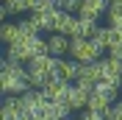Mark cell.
Segmentation results:
<instances>
[{
	"label": "cell",
	"mask_w": 122,
	"mask_h": 120,
	"mask_svg": "<svg viewBox=\"0 0 122 120\" xmlns=\"http://www.w3.org/2000/svg\"><path fill=\"white\" fill-rule=\"evenodd\" d=\"M0 87L6 95H22L30 90L28 81V67H22V61L11 59V56H3V73H0Z\"/></svg>",
	"instance_id": "cell-1"
},
{
	"label": "cell",
	"mask_w": 122,
	"mask_h": 120,
	"mask_svg": "<svg viewBox=\"0 0 122 120\" xmlns=\"http://www.w3.org/2000/svg\"><path fill=\"white\" fill-rule=\"evenodd\" d=\"M103 53H106V50H103L94 39L75 36V39H72V45H69V56L78 59L81 64H86V61H100V59H103Z\"/></svg>",
	"instance_id": "cell-2"
},
{
	"label": "cell",
	"mask_w": 122,
	"mask_h": 120,
	"mask_svg": "<svg viewBox=\"0 0 122 120\" xmlns=\"http://www.w3.org/2000/svg\"><path fill=\"white\" fill-rule=\"evenodd\" d=\"M20 101H22L25 114H42V112H45V106L50 103L45 92H42V90H33V87H30L28 92H22V95H20Z\"/></svg>",
	"instance_id": "cell-3"
},
{
	"label": "cell",
	"mask_w": 122,
	"mask_h": 120,
	"mask_svg": "<svg viewBox=\"0 0 122 120\" xmlns=\"http://www.w3.org/2000/svg\"><path fill=\"white\" fill-rule=\"evenodd\" d=\"M69 90H72V84L67 78H61V75H50L47 84L42 87V92L47 95V101H67Z\"/></svg>",
	"instance_id": "cell-4"
},
{
	"label": "cell",
	"mask_w": 122,
	"mask_h": 120,
	"mask_svg": "<svg viewBox=\"0 0 122 120\" xmlns=\"http://www.w3.org/2000/svg\"><path fill=\"white\" fill-rule=\"evenodd\" d=\"M100 81H103V67H100V61H86V64H81V78H78L75 84H81L86 90H94Z\"/></svg>",
	"instance_id": "cell-5"
},
{
	"label": "cell",
	"mask_w": 122,
	"mask_h": 120,
	"mask_svg": "<svg viewBox=\"0 0 122 120\" xmlns=\"http://www.w3.org/2000/svg\"><path fill=\"white\" fill-rule=\"evenodd\" d=\"M89 98H92V90H86L81 84H72V90L67 95V103L72 112H83V109H89Z\"/></svg>",
	"instance_id": "cell-6"
},
{
	"label": "cell",
	"mask_w": 122,
	"mask_h": 120,
	"mask_svg": "<svg viewBox=\"0 0 122 120\" xmlns=\"http://www.w3.org/2000/svg\"><path fill=\"white\" fill-rule=\"evenodd\" d=\"M69 45H72V39L67 36V34H58V31H53L50 36H47V53L50 56H69Z\"/></svg>",
	"instance_id": "cell-7"
},
{
	"label": "cell",
	"mask_w": 122,
	"mask_h": 120,
	"mask_svg": "<svg viewBox=\"0 0 122 120\" xmlns=\"http://www.w3.org/2000/svg\"><path fill=\"white\" fill-rule=\"evenodd\" d=\"M108 8V0H83V6L78 11V17H89V20H100Z\"/></svg>",
	"instance_id": "cell-8"
},
{
	"label": "cell",
	"mask_w": 122,
	"mask_h": 120,
	"mask_svg": "<svg viewBox=\"0 0 122 120\" xmlns=\"http://www.w3.org/2000/svg\"><path fill=\"white\" fill-rule=\"evenodd\" d=\"M22 114H25V109H22L20 95H6V101H3V120H20Z\"/></svg>",
	"instance_id": "cell-9"
},
{
	"label": "cell",
	"mask_w": 122,
	"mask_h": 120,
	"mask_svg": "<svg viewBox=\"0 0 122 120\" xmlns=\"http://www.w3.org/2000/svg\"><path fill=\"white\" fill-rule=\"evenodd\" d=\"M58 75H61V78H67V81H78V78H81V61L72 59V56H69V59L61 56V61H58Z\"/></svg>",
	"instance_id": "cell-10"
},
{
	"label": "cell",
	"mask_w": 122,
	"mask_h": 120,
	"mask_svg": "<svg viewBox=\"0 0 122 120\" xmlns=\"http://www.w3.org/2000/svg\"><path fill=\"white\" fill-rule=\"evenodd\" d=\"M111 98H106L103 92H97V90H92V98H89V109L92 112H97V114H106L108 109H111Z\"/></svg>",
	"instance_id": "cell-11"
},
{
	"label": "cell",
	"mask_w": 122,
	"mask_h": 120,
	"mask_svg": "<svg viewBox=\"0 0 122 120\" xmlns=\"http://www.w3.org/2000/svg\"><path fill=\"white\" fill-rule=\"evenodd\" d=\"M28 11V0H3V8H0V17L6 20L11 14H22Z\"/></svg>",
	"instance_id": "cell-12"
},
{
	"label": "cell",
	"mask_w": 122,
	"mask_h": 120,
	"mask_svg": "<svg viewBox=\"0 0 122 120\" xmlns=\"http://www.w3.org/2000/svg\"><path fill=\"white\" fill-rule=\"evenodd\" d=\"M0 39H3L6 45H11V42H17V39H22L20 23H3V28H0Z\"/></svg>",
	"instance_id": "cell-13"
},
{
	"label": "cell",
	"mask_w": 122,
	"mask_h": 120,
	"mask_svg": "<svg viewBox=\"0 0 122 120\" xmlns=\"http://www.w3.org/2000/svg\"><path fill=\"white\" fill-rule=\"evenodd\" d=\"M97 28H100V25H97V20H89V17H78V36L92 39ZM72 39H75V36H72Z\"/></svg>",
	"instance_id": "cell-14"
},
{
	"label": "cell",
	"mask_w": 122,
	"mask_h": 120,
	"mask_svg": "<svg viewBox=\"0 0 122 120\" xmlns=\"http://www.w3.org/2000/svg\"><path fill=\"white\" fill-rule=\"evenodd\" d=\"M83 6V0H58V8L61 11H69V14H78Z\"/></svg>",
	"instance_id": "cell-15"
},
{
	"label": "cell",
	"mask_w": 122,
	"mask_h": 120,
	"mask_svg": "<svg viewBox=\"0 0 122 120\" xmlns=\"http://www.w3.org/2000/svg\"><path fill=\"white\" fill-rule=\"evenodd\" d=\"M106 120H122V101H114L111 109L106 112Z\"/></svg>",
	"instance_id": "cell-16"
},
{
	"label": "cell",
	"mask_w": 122,
	"mask_h": 120,
	"mask_svg": "<svg viewBox=\"0 0 122 120\" xmlns=\"http://www.w3.org/2000/svg\"><path fill=\"white\" fill-rule=\"evenodd\" d=\"M78 120H106V114H97V112H92V109H83Z\"/></svg>",
	"instance_id": "cell-17"
},
{
	"label": "cell",
	"mask_w": 122,
	"mask_h": 120,
	"mask_svg": "<svg viewBox=\"0 0 122 120\" xmlns=\"http://www.w3.org/2000/svg\"><path fill=\"white\" fill-rule=\"evenodd\" d=\"M108 56H111V59H117V61L122 64V45H114L111 50H108Z\"/></svg>",
	"instance_id": "cell-18"
},
{
	"label": "cell",
	"mask_w": 122,
	"mask_h": 120,
	"mask_svg": "<svg viewBox=\"0 0 122 120\" xmlns=\"http://www.w3.org/2000/svg\"><path fill=\"white\" fill-rule=\"evenodd\" d=\"M50 3H56V6H58V0H50Z\"/></svg>",
	"instance_id": "cell-19"
},
{
	"label": "cell",
	"mask_w": 122,
	"mask_h": 120,
	"mask_svg": "<svg viewBox=\"0 0 122 120\" xmlns=\"http://www.w3.org/2000/svg\"><path fill=\"white\" fill-rule=\"evenodd\" d=\"M64 120H72V117H64Z\"/></svg>",
	"instance_id": "cell-20"
}]
</instances>
